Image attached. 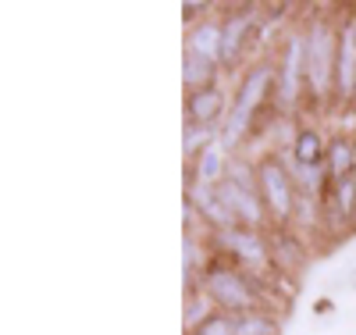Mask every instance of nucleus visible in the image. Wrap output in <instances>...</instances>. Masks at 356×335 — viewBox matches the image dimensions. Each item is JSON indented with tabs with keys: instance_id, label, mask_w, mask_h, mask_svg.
Segmentation results:
<instances>
[{
	"instance_id": "obj_1",
	"label": "nucleus",
	"mask_w": 356,
	"mask_h": 335,
	"mask_svg": "<svg viewBox=\"0 0 356 335\" xmlns=\"http://www.w3.org/2000/svg\"><path fill=\"white\" fill-rule=\"evenodd\" d=\"M335 65H339V25L328 15L307 22V104L324 111L335 100Z\"/></svg>"
},
{
	"instance_id": "obj_2",
	"label": "nucleus",
	"mask_w": 356,
	"mask_h": 335,
	"mask_svg": "<svg viewBox=\"0 0 356 335\" xmlns=\"http://www.w3.org/2000/svg\"><path fill=\"white\" fill-rule=\"evenodd\" d=\"M307 100V29H292L282 40L275 61V107L278 114H296Z\"/></svg>"
},
{
	"instance_id": "obj_3",
	"label": "nucleus",
	"mask_w": 356,
	"mask_h": 335,
	"mask_svg": "<svg viewBox=\"0 0 356 335\" xmlns=\"http://www.w3.org/2000/svg\"><path fill=\"white\" fill-rule=\"evenodd\" d=\"M214 254H221L225 260H232L235 267L250 271V275L264 279L267 286H271V279L278 275L275 257H271V239H267L264 232H257V228L235 225V228L214 235Z\"/></svg>"
},
{
	"instance_id": "obj_4",
	"label": "nucleus",
	"mask_w": 356,
	"mask_h": 335,
	"mask_svg": "<svg viewBox=\"0 0 356 335\" xmlns=\"http://www.w3.org/2000/svg\"><path fill=\"white\" fill-rule=\"evenodd\" d=\"M257 182H260V200L267 207L271 228H292V210H296V182L282 161L278 150H267L257 161Z\"/></svg>"
},
{
	"instance_id": "obj_5",
	"label": "nucleus",
	"mask_w": 356,
	"mask_h": 335,
	"mask_svg": "<svg viewBox=\"0 0 356 335\" xmlns=\"http://www.w3.org/2000/svg\"><path fill=\"white\" fill-rule=\"evenodd\" d=\"M257 8L253 4H235L232 15L221 18V68L235 72L243 65V57H250V40L257 29Z\"/></svg>"
},
{
	"instance_id": "obj_6",
	"label": "nucleus",
	"mask_w": 356,
	"mask_h": 335,
	"mask_svg": "<svg viewBox=\"0 0 356 335\" xmlns=\"http://www.w3.org/2000/svg\"><path fill=\"white\" fill-rule=\"evenodd\" d=\"M335 104H356V8L339 22V65H335Z\"/></svg>"
},
{
	"instance_id": "obj_7",
	"label": "nucleus",
	"mask_w": 356,
	"mask_h": 335,
	"mask_svg": "<svg viewBox=\"0 0 356 335\" xmlns=\"http://www.w3.org/2000/svg\"><path fill=\"white\" fill-rule=\"evenodd\" d=\"M186 203H193V210L200 215V225L211 235H221V232L235 228V218H232V210L225 207L218 186H189L186 189Z\"/></svg>"
},
{
	"instance_id": "obj_8",
	"label": "nucleus",
	"mask_w": 356,
	"mask_h": 335,
	"mask_svg": "<svg viewBox=\"0 0 356 335\" xmlns=\"http://www.w3.org/2000/svg\"><path fill=\"white\" fill-rule=\"evenodd\" d=\"M232 97L221 86H207L196 93H186V125H225Z\"/></svg>"
},
{
	"instance_id": "obj_9",
	"label": "nucleus",
	"mask_w": 356,
	"mask_h": 335,
	"mask_svg": "<svg viewBox=\"0 0 356 335\" xmlns=\"http://www.w3.org/2000/svg\"><path fill=\"white\" fill-rule=\"evenodd\" d=\"M228 164H232V150L221 139H214L189 164V186H221V182L228 178Z\"/></svg>"
},
{
	"instance_id": "obj_10",
	"label": "nucleus",
	"mask_w": 356,
	"mask_h": 335,
	"mask_svg": "<svg viewBox=\"0 0 356 335\" xmlns=\"http://www.w3.org/2000/svg\"><path fill=\"white\" fill-rule=\"evenodd\" d=\"M356 171V136L332 132L328 136V157H324V175H328V189L349 182Z\"/></svg>"
},
{
	"instance_id": "obj_11",
	"label": "nucleus",
	"mask_w": 356,
	"mask_h": 335,
	"mask_svg": "<svg viewBox=\"0 0 356 335\" xmlns=\"http://www.w3.org/2000/svg\"><path fill=\"white\" fill-rule=\"evenodd\" d=\"M289 157L300 168H324V157H328V139L317 125H296L292 143H289Z\"/></svg>"
},
{
	"instance_id": "obj_12",
	"label": "nucleus",
	"mask_w": 356,
	"mask_h": 335,
	"mask_svg": "<svg viewBox=\"0 0 356 335\" xmlns=\"http://www.w3.org/2000/svg\"><path fill=\"white\" fill-rule=\"evenodd\" d=\"M186 54L221 65V18H203L200 25L186 29Z\"/></svg>"
},
{
	"instance_id": "obj_13",
	"label": "nucleus",
	"mask_w": 356,
	"mask_h": 335,
	"mask_svg": "<svg viewBox=\"0 0 356 335\" xmlns=\"http://www.w3.org/2000/svg\"><path fill=\"white\" fill-rule=\"evenodd\" d=\"M225 68L221 65H211L196 54H186L182 57V82H186V93H196V89H207V86H218V75Z\"/></svg>"
},
{
	"instance_id": "obj_14",
	"label": "nucleus",
	"mask_w": 356,
	"mask_h": 335,
	"mask_svg": "<svg viewBox=\"0 0 356 335\" xmlns=\"http://www.w3.org/2000/svg\"><path fill=\"white\" fill-rule=\"evenodd\" d=\"M232 318V314H228ZM235 335H278L282 332V314L271 311H246V314H235L232 318Z\"/></svg>"
},
{
	"instance_id": "obj_15",
	"label": "nucleus",
	"mask_w": 356,
	"mask_h": 335,
	"mask_svg": "<svg viewBox=\"0 0 356 335\" xmlns=\"http://www.w3.org/2000/svg\"><path fill=\"white\" fill-rule=\"evenodd\" d=\"M218 314V307H214V299L207 296L203 289H189V299H186V335H193V332H200L207 321H211Z\"/></svg>"
},
{
	"instance_id": "obj_16",
	"label": "nucleus",
	"mask_w": 356,
	"mask_h": 335,
	"mask_svg": "<svg viewBox=\"0 0 356 335\" xmlns=\"http://www.w3.org/2000/svg\"><path fill=\"white\" fill-rule=\"evenodd\" d=\"M214 139H221V129H218V125H186V139H182V146H186V161L193 164V161H196Z\"/></svg>"
},
{
	"instance_id": "obj_17",
	"label": "nucleus",
	"mask_w": 356,
	"mask_h": 335,
	"mask_svg": "<svg viewBox=\"0 0 356 335\" xmlns=\"http://www.w3.org/2000/svg\"><path fill=\"white\" fill-rule=\"evenodd\" d=\"M196 335H235V325H232V318H228V314H221V311H218L211 321H207V325L196 332Z\"/></svg>"
},
{
	"instance_id": "obj_18",
	"label": "nucleus",
	"mask_w": 356,
	"mask_h": 335,
	"mask_svg": "<svg viewBox=\"0 0 356 335\" xmlns=\"http://www.w3.org/2000/svg\"><path fill=\"white\" fill-rule=\"evenodd\" d=\"M203 11H211V4H207V0H189V4H182V18L189 22V29L203 22Z\"/></svg>"
},
{
	"instance_id": "obj_19",
	"label": "nucleus",
	"mask_w": 356,
	"mask_h": 335,
	"mask_svg": "<svg viewBox=\"0 0 356 335\" xmlns=\"http://www.w3.org/2000/svg\"><path fill=\"white\" fill-rule=\"evenodd\" d=\"M353 178H356V171H353Z\"/></svg>"
},
{
	"instance_id": "obj_20",
	"label": "nucleus",
	"mask_w": 356,
	"mask_h": 335,
	"mask_svg": "<svg viewBox=\"0 0 356 335\" xmlns=\"http://www.w3.org/2000/svg\"><path fill=\"white\" fill-rule=\"evenodd\" d=\"M193 335H196V332H193Z\"/></svg>"
}]
</instances>
